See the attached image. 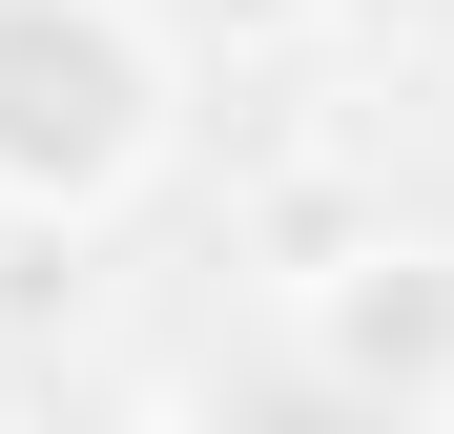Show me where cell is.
Listing matches in <instances>:
<instances>
[{"label":"cell","mask_w":454,"mask_h":434,"mask_svg":"<svg viewBox=\"0 0 454 434\" xmlns=\"http://www.w3.org/2000/svg\"><path fill=\"white\" fill-rule=\"evenodd\" d=\"M166 166V21L145 0H0V207L104 228Z\"/></svg>","instance_id":"6da1fadb"},{"label":"cell","mask_w":454,"mask_h":434,"mask_svg":"<svg viewBox=\"0 0 454 434\" xmlns=\"http://www.w3.org/2000/svg\"><path fill=\"white\" fill-rule=\"evenodd\" d=\"M289 331H310V393L331 414H454V249L434 228H351L331 269H289Z\"/></svg>","instance_id":"7a4b0ae2"},{"label":"cell","mask_w":454,"mask_h":434,"mask_svg":"<svg viewBox=\"0 0 454 434\" xmlns=\"http://www.w3.org/2000/svg\"><path fill=\"white\" fill-rule=\"evenodd\" d=\"M166 21H186V42H227V62H289L331 0H166Z\"/></svg>","instance_id":"3957f363"},{"label":"cell","mask_w":454,"mask_h":434,"mask_svg":"<svg viewBox=\"0 0 454 434\" xmlns=\"http://www.w3.org/2000/svg\"><path fill=\"white\" fill-rule=\"evenodd\" d=\"M21 434H166V393H104V373H83V393H42Z\"/></svg>","instance_id":"277c9868"}]
</instances>
